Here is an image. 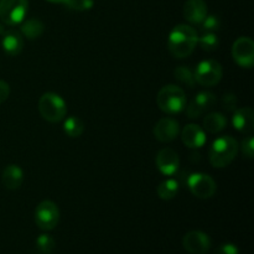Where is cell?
<instances>
[{
  "instance_id": "obj_27",
  "label": "cell",
  "mask_w": 254,
  "mask_h": 254,
  "mask_svg": "<svg viewBox=\"0 0 254 254\" xmlns=\"http://www.w3.org/2000/svg\"><path fill=\"white\" fill-rule=\"evenodd\" d=\"M66 5L69 9L76 10V11H84L93 6V0H68Z\"/></svg>"
},
{
  "instance_id": "obj_3",
  "label": "cell",
  "mask_w": 254,
  "mask_h": 254,
  "mask_svg": "<svg viewBox=\"0 0 254 254\" xmlns=\"http://www.w3.org/2000/svg\"><path fill=\"white\" fill-rule=\"evenodd\" d=\"M158 107L166 114H178L186 107V94L183 88L175 84L164 86L156 97Z\"/></svg>"
},
{
  "instance_id": "obj_30",
  "label": "cell",
  "mask_w": 254,
  "mask_h": 254,
  "mask_svg": "<svg viewBox=\"0 0 254 254\" xmlns=\"http://www.w3.org/2000/svg\"><path fill=\"white\" fill-rule=\"evenodd\" d=\"M203 113V109L196 103L195 101H191V103L189 104L188 108H186V114H188L189 118H197L201 114Z\"/></svg>"
},
{
  "instance_id": "obj_8",
  "label": "cell",
  "mask_w": 254,
  "mask_h": 254,
  "mask_svg": "<svg viewBox=\"0 0 254 254\" xmlns=\"http://www.w3.org/2000/svg\"><path fill=\"white\" fill-rule=\"evenodd\" d=\"M188 188L193 196L202 200L211 198L216 193L215 180L210 175L203 173H196L188 179Z\"/></svg>"
},
{
  "instance_id": "obj_16",
  "label": "cell",
  "mask_w": 254,
  "mask_h": 254,
  "mask_svg": "<svg viewBox=\"0 0 254 254\" xmlns=\"http://www.w3.org/2000/svg\"><path fill=\"white\" fill-rule=\"evenodd\" d=\"M2 50L10 56H17L24 49V37L21 32L16 30H9L5 31L1 40Z\"/></svg>"
},
{
  "instance_id": "obj_4",
  "label": "cell",
  "mask_w": 254,
  "mask_h": 254,
  "mask_svg": "<svg viewBox=\"0 0 254 254\" xmlns=\"http://www.w3.org/2000/svg\"><path fill=\"white\" fill-rule=\"evenodd\" d=\"M39 112L45 121L57 123L64 121L67 113V104L61 96L52 92L42 94L39 101Z\"/></svg>"
},
{
  "instance_id": "obj_19",
  "label": "cell",
  "mask_w": 254,
  "mask_h": 254,
  "mask_svg": "<svg viewBox=\"0 0 254 254\" xmlns=\"http://www.w3.org/2000/svg\"><path fill=\"white\" fill-rule=\"evenodd\" d=\"M44 32V24L37 19L26 20L21 25V35L27 37L29 40H35L40 37Z\"/></svg>"
},
{
  "instance_id": "obj_11",
  "label": "cell",
  "mask_w": 254,
  "mask_h": 254,
  "mask_svg": "<svg viewBox=\"0 0 254 254\" xmlns=\"http://www.w3.org/2000/svg\"><path fill=\"white\" fill-rule=\"evenodd\" d=\"M156 166L159 171L165 176H171L178 171L180 165V159L178 153L170 148H164L156 155Z\"/></svg>"
},
{
  "instance_id": "obj_28",
  "label": "cell",
  "mask_w": 254,
  "mask_h": 254,
  "mask_svg": "<svg viewBox=\"0 0 254 254\" xmlns=\"http://www.w3.org/2000/svg\"><path fill=\"white\" fill-rule=\"evenodd\" d=\"M242 153L246 158L252 159L254 154V139L253 136H248L242 141Z\"/></svg>"
},
{
  "instance_id": "obj_17",
  "label": "cell",
  "mask_w": 254,
  "mask_h": 254,
  "mask_svg": "<svg viewBox=\"0 0 254 254\" xmlns=\"http://www.w3.org/2000/svg\"><path fill=\"white\" fill-rule=\"evenodd\" d=\"M22 181H24V173H22L21 168L19 165H7L6 168L2 170L1 174V183L9 190H16L21 186Z\"/></svg>"
},
{
  "instance_id": "obj_18",
  "label": "cell",
  "mask_w": 254,
  "mask_h": 254,
  "mask_svg": "<svg viewBox=\"0 0 254 254\" xmlns=\"http://www.w3.org/2000/svg\"><path fill=\"white\" fill-rule=\"evenodd\" d=\"M226 126H227L226 117L222 113H217V112L207 114L203 119V130L211 134L220 133L221 130L226 128Z\"/></svg>"
},
{
  "instance_id": "obj_25",
  "label": "cell",
  "mask_w": 254,
  "mask_h": 254,
  "mask_svg": "<svg viewBox=\"0 0 254 254\" xmlns=\"http://www.w3.org/2000/svg\"><path fill=\"white\" fill-rule=\"evenodd\" d=\"M36 247L39 248L40 252L50 253L55 248V240L47 233L40 235L36 240Z\"/></svg>"
},
{
  "instance_id": "obj_7",
  "label": "cell",
  "mask_w": 254,
  "mask_h": 254,
  "mask_svg": "<svg viewBox=\"0 0 254 254\" xmlns=\"http://www.w3.org/2000/svg\"><path fill=\"white\" fill-rule=\"evenodd\" d=\"M60 211L59 207L52 201H42L35 210V222L42 231H51L59 225Z\"/></svg>"
},
{
  "instance_id": "obj_13",
  "label": "cell",
  "mask_w": 254,
  "mask_h": 254,
  "mask_svg": "<svg viewBox=\"0 0 254 254\" xmlns=\"http://www.w3.org/2000/svg\"><path fill=\"white\" fill-rule=\"evenodd\" d=\"M181 139L189 148L198 149L206 143V133L197 124H188L181 131Z\"/></svg>"
},
{
  "instance_id": "obj_12",
  "label": "cell",
  "mask_w": 254,
  "mask_h": 254,
  "mask_svg": "<svg viewBox=\"0 0 254 254\" xmlns=\"http://www.w3.org/2000/svg\"><path fill=\"white\" fill-rule=\"evenodd\" d=\"M180 133L179 122L173 118H161L154 127V136L161 143L175 140Z\"/></svg>"
},
{
  "instance_id": "obj_23",
  "label": "cell",
  "mask_w": 254,
  "mask_h": 254,
  "mask_svg": "<svg viewBox=\"0 0 254 254\" xmlns=\"http://www.w3.org/2000/svg\"><path fill=\"white\" fill-rule=\"evenodd\" d=\"M174 74H175L176 79H179L181 83H185L186 86L193 87V84L196 83L195 74H193V72L188 66L178 67L175 69V72H174Z\"/></svg>"
},
{
  "instance_id": "obj_31",
  "label": "cell",
  "mask_w": 254,
  "mask_h": 254,
  "mask_svg": "<svg viewBox=\"0 0 254 254\" xmlns=\"http://www.w3.org/2000/svg\"><path fill=\"white\" fill-rule=\"evenodd\" d=\"M236 104H237V98H236L235 94L228 93L223 96L222 98L223 108H226L227 111H232V109L236 108Z\"/></svg>"
},
{
  "instance_id": "obj_5",
  "label": "cell",
  "mask_w": 254,
  "mask_h": 254,
  "mask_svg": "<svg viewBox=\"0 0 254 254\" xmlns=\"http://www.w3.org/2000/svg\"><path fill=\"white\" fill-rule=\"evenodd\" d=\"M29 10L27 0H0V20L15 26L24 21Z\"/></svg>"
},
{
  "instance_id": "obj_1",
  "label": "cell",
  "mask_w": 254,
  "mask_h": 254,
  "mask_svg": "<svg viewBox=\"0 0 254 254\" xmlns=\"http://www.w3.org/2000/svg\"><path fill=\"white\" fill-rule=\"evenodd\" d=\"M197 40V32L192 26L185 24L178 25L169 35V51L176 59H185L193 52Z\"/></svg>"
},
{
  "instance_id": "obj_9",
  "label": "cell",
  "mask_w": 254,
  "mask_h": 254,
  "mask_svg": "<svg viewBox=\"0 0 254 254\" xmlns=\"http://www.w3.org/2000/svg\"><path fill=\"white\" fill-rule=\"evenodd\" d=\"M232 57L238 66L252 68L254 64V42L251 37H238L232 46Z\"/></svg>"
},
{
  "instance_id": "obj_33",
  "label": "cell",
  "mask_w": 254,
  "mask_h": 254,
  "mask_svg": "<svg viewBox=\"0 0 254 254\" xmlns=\"http://www.w3.org/2000/svg\"><path fill=\"white\" fill-rule=\"evenodd\" d=\"M49 1H51V2H60V4H66V2L68 1V0H49Z\"/></svg>"
},
{
  "instance_id": "obj_14",
  "label": "cell",
  "mask_w": 254,
  "mask_h": 254,
  "mask_svg": "<svg viewBox=\"0 0 254 254\" xmlns=\"http://www.w3.org/2000/svg\"><path fill=\"white\" fill-rule=\"evenodd\" d=\"M232 124L238 131L245 134L252 133L254 129V113L251 107L236 109L232 117Z\"/></svg>"
},
{
  "instance_id": "obj_34",
  "label": "cell",
  "mask_w": 254,
  "mask_h": 254,
  "mask_svg": "<svg viewBox=\"0 0 254 254\" xmlns=\"http://www.w3.org/2000/svg\"><path fill=\"white\" fill-rule=\"evenodd\" d=\"M5 34V29H4V25L0 24V35H4Z\"/></svg>"
},
{
  "instance_id": "obj_10",
  "label": "cell",
  "mask_w": 254,
  "mask_h": 254,
  "mask_svg": "<svg viewBox=\"0 0 254 254\" xmlns=\"http://www.w3.org/2000/svg\"><path fill=\"white\" fill-rule=\"evenodd\" d=\"M183 246L190 254H206L211 248V238L201 231H190L183 237Z\"/></svg>"
},
{
  "instance_id": "obj_29",
  "label": "cell",
  "mask_w": 254,
  "mask_h": 254,
  "mask_svg": "<svg viewBox=\"0 0 254 254\" xmlns=\"http://www.w3.org/2000/svg\"><path fill=\"white\" fill-rule=\"evenodd\" d=\"M215 254H240L238 247L233 243H223L216 248Z\"/></svg>"
},
{
  "instance_id": "obj_2",
  "label": "cell",
  "mask_w": 254,
  "mask_h": 254,
  "mask_svg": "<svg viewBox=\"0 0 254 254\" xmlns=\"http://www.w3.org/2000/svg\"><path fill=\"white\" fill-rule=\"evenodd\" d=\"M238 153V143L231 135H223L216 139L208 151L211 165L221 169L230 165Z\"/></svg>"
},
{
  "instance_id": "obj_22",
  "label": "cell",
  "mask_w": 254,
  "mask_h": 254,
  "mask_svg": "<svg viewBox=\"0 0 254 254\" xmlns=\"http://www.w3.org/2000/svg\"><path fill=\"white\" fill-rule=\"evenodd\" d=\"M197 44L202 47L205 51L212 52L217 50L218 45H220V40H218L216 32H205L201 37H198Z\"/></svg>"
},
{
  "instance_id": "obj_26",
  "label": "cell",
  "mask_w": 254,
  "mask_h": 254,
  "mask_svg": "<svg viewBox=\"0 0 254 254\" xmlns=\"http://www.w3.org/2000/svg\"><path fill=\"white\" fill-rule=\"evenodd\" d=\"M202 25V30L206 32H216L221 26V21L217 16L215 15H207L205 19L201 22Z\"/></svg>"
},
{
  "instance_id": "obj_32",
  "label": "cell",
  "mask_w": 254,
  "mask_h": 254,
  "mask_svg": "<svg viewBox=\"0 0 254 254\" xmlns=\"http://www.w3.org/2000/svg\"><path fill=\"white\" fill-rule=\"evenodd\" d=\"M10 94V87L5 81H0V104L4 103Z\"/></svg>"
},
{
  "instance_id": "obj_21",
  "label": "cell",
  "mask_w": 254,
  "mask_h": 254,
  "mask_svg": "<svg viewBox=\"0 0 254 254\" xmlns=\"http://www.w3.org/2000/svg\"><path fill=\"white\" fill-rule=\"evenodd\" d=\"M158 196L161 200H171L179 192V183L174 179H168L158 186Z\"/></svg>"
},
{
  "instance_id": "obj_15",
  "label": "cell",
  "mask_w": 254,
  "mask_h": 254,
  "mask_svg": "<svg viewBox=\"0 0 254 254\" xmlns=\"http://www.w3.org/2000/svg\"><path fill=\"white\" fill-rule=\"evenodd\" d=\"M207 16V5L203 0H188L184 5V17L191 24H201Z\"/></svg>"
},
{
  "instance_id": "obj_20",
  "label": "cell",
  "mask_w": 254,
  "mask_h": 254,
  "mask_svg": "<svg viewBox=\"0 0 254 254\" xmlns=\"http://www.w3.org/2000/svg\"><path fill=\"white\" fill-rule=\"evenodd\" d=\"M64 130L69 138H78L84 131V124L78 117H68L64 123Z\"/></svg>"
},
{
  "instance_id": "obj_6",
  "label": "cell",
  "mask_w": 254,
  "mask_h": 254,
  "mask_svg": "<svg viewBox=\"0 0 254 254\" xmlns=\"http://www.w3.org/2000/svg\"><path fill=\"white\" fill-rule=\"evenodd\" d=\"M195 81L203 87L216 86L222 78V66L216 60H205L196 67Z\"/></svg>"
},
{
  "instance_id": "obj_24",
  "label": "cell",
  "mask_w": 254,
  "mask_h": 254,
  "mask_svg": "<svg viewBox=\"0 0 254 254\" xmlns=\"http://www.w3.org/2000/svg\"><path fill=\"white\" fill-rule=\"evenodd\" d=\"M193 101H195L196 103L203 109V111H206V109H210L211 107L215 106L216 96L213 93H211V92L203 91V92H200V93L195 97Z\"/></svg>"
}]
</instances>
